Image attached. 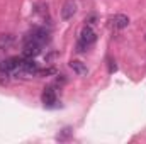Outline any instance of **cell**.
Instances as JSON below:
<instances>
[{
  "label": "cell",
  "instance_id": "1",
  "mask_svg": "<svg viewBox=\"0 0 146 144\" xmlns=\"http://www.w3.org/2000/svg\"><path fill=\"white\" fill-rule=\"evenodd\" d=\"M95 41H97V34H95V31H94L90 26H85V27L82 29V32H80V39H78V42H82V44H85L87 48H90Z\"/></svg>",
  "mask_w": 146,
  "mask_h": 144
},
{
  "label": "cell",
  "instance_id": "2",
  "mask_svg": "<svg viewBox=\"0 0 146 144\" xmlns=\"http://www.w3.org/2000/svg\"><path fill=\"white\" fill-rule=\"evenodd\" d=\"M129 22H131L129 17L124 15V14H115L109 19V26L112 29H126L129 26Z\"/></svg>",
  "mask_w": 146,
  "mask_h": 144
},
{
  "label": "cell",
  "instance_id": "3",
  "mask_svg": "<svg viewBox=\"0 0 146 144\" xmlns=\"http://www.w3.org/2000/svg\"><path fill=\"white\" fill-rule=\"evenodd\" d=\"M75 14H76V2L75 0H66L61 7V19L70 20V19H73Z\"/></svg>",
  "mask_w": 146,
  "mask_h": 144
},
{
  "label": "cell",
  "instance_id": "4",
  "mask_svg": "<svg viewBox=\"0 0 146 144\" xmlns=\"http://www.w3.org/2000/svg\"><path fill=\"white\" fill-rule=\"evenodd\" d=\"M41 53V44H37L34 41H27L24 46V56L26 58H36Z\"/></svg>",
  "mask_w": 146,
  "mask_h": 144
},
{
  "label": "cell",
  "instance_id": "5",
  "mask_svg": "<svg viewBox=\"0 0 146 144\" xmlns=\"http://www.w3.org/2000/svg\"><path fill=\"white\" fill-rule=\"evenodd\" d=\"M27 41H34V42H37V44H46L48 41H49V34L44 31V29H36V31H33V34H31V37L27 39Z\"/></svg>",
  "mask_w": 146,
  "mask_h": 144
},
{
  "label": "cell",
  "instance_id": "6",
  "mask_svg": "<svg viewBox=\"0 0 146 144\" xmlns=\"http://www.w3.org/2000/svg\"><path fill=\"white\" fill-rule=\"evenodd\" d=\"M21 63L22 61L19 58H9L0 65V68H2V71H15L17 68H21Z\"/></svg>",
  "mask_w": 146,
  "mask_h": 144
},
{
  "label": "cell",
  "instance_id": "7",
  "mask_svg": "<svg viewBox=\"0 0 146 144\" xmlns=\"http://www.w3.org/2000/svg\"><path fill=\"white\" fill-rule=\"evenodd\" d=\"M42 102L44 105H53L56 102V92L53 87H46L44 92H42Z\"/></svg>",
  "mask_w": 146,
  "mask_h": 144
},
{
  "label": "cell",
  "instance_id": "8",
  "mask_svg": "<svg viewBox=\"0 0 146 144\" xmlns=\"http://www.w3.org/2000/svg\"><path fill=\"white\" fill-rule=\"evenodd\" d=\"M70 68H72L73 73H76L78 76H83V75L88 73L87 66H85V63H82L80 59H72V61H70Z\"/></svg>",
  "mask_w": 146,
  "mask_h": 144
},
{
  "label": "cell",
  "instance_id": "9",
  "mask_svg": "<svg viewBox=\"0 0 146 144\" xmlns=\"http://www.w3.org/2000/svg\"><path fill=\"white\" fill-rule=\"evenodd\" d=\"M14 41H15V37L12 36V34H2L0 36V48L7 49V48H10L14 44Z\"/></svg>",
  "mask_w": 146,
  "mask_h": 144
},
{
  "label": "cell",
  "instance_id": "10",
  "mask_svg": "<svg viewBox=\"0 0 146 144\" xmlns=\"http://www.w3.org/2000/svg\"><path fill=\"white\" fill-rule=\"evenodd\" d=\"M95 20H97V15H95V14H92V15H88V17L85 19L87 26H92V24H95Z\"/></svg>",
  "mask_w": 146,
  "mask_h": 144
},
{
  "label": "cell",
  "instance_id": "11",
  "mask_svg": "<svg viewBox=\"0 0 146 144\" xmlns=\"http://www.w3.org/2000/svg\"><path fill=\"white\" fill-rule=\"evenodd\" d=\"M54 73V68H48V70H39L37 75H41V76H46V75H53Z\"/></svg>",
  "mask_w": 146,
  "mask_h": 144
},
{
  "label": "cell",
  "instance_id": "12",
  "mask_svg": "<svg viewBox=\"0 0 146 144\" xmlns=\"http://www.w3.org/2000/svg\"><path fill=\"white\" fill-rule=\"evenodd\" d=\"M117 70V66H115V63L114 61H109V73H114Z\"/></svg>",
  "mask_w": 146,
  "mask_h": 144
},
{
  "label": "cell",
  "instance_id": "13",
  "mask_svg": "<svg viewBox=\"0 0 146 144\" xmlns=\"http://www.w3.org/2000/svg\"><path fill=\"white\" fill-rule=\"evenodd\" d=\"M145 39H146V36H145Z\"/></svg>",
  "mask_w": 146,
  "mask_h": 144
}]
</instances>
